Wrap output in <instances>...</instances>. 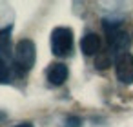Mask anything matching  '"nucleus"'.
<instances>
[{
	"label": "nucleus",
	"instance_id": "6e6552de",
	"mask_svg": "<svg viewBox=\"0 0 133 127\" xmlns=\"http://www.w3.org/2000/svg\"><path fill=\"white\" fill-rule=\"evenodd\" d=\"M9 82V65L4 58H0V84Z\"/></svg>",
	"mask_w": 133,
	"mask_h": 127
},
{
	"label": "nucleus",
	"instance_id": "7ed1b4c3",
	"mask_svg": "<svg viewBox=\"0 0 133 127\" xmlns=\"http://www.w3.org/2000/svg\"><path fill=\"white\" fill-rule=\"evenodd\" d=\"M117 78L122 84H133V56L129 53H124L115 60Z\"/></svg>",
	"mask_w": 133,
	"mask_h": 127
},
{
	"label": "nucleus",
	"instance_id": "f257e3e1",
	"mask_svg": "<svg viewBox=\"0 0 133 127\" xmlns=\"http://www.w3.org/2000/svg\"><path fill=\"white\" fill-rule=\"evenodd\" d=\"M35 58H37V49H35V44L28 38L20 40L15 47V55H13V60H15V65L22 71V73H28L33 65H35Z\"/></svg>",
	"mask_w": 133,
	"mask_h": 127
},
{
	"label": "nucleus",
	"instance_id": "0eeeda50",
	"mask_svg": "<svg viewBox=\"0 0 133 127\" xmlns=\"http://www.w3.org/2000/svg\"><path fill=\"white\" fill-rule=\"evenodd\" d=\"M111 65V55L109 53H100L95 60V67L97 69H108Z\"/></svg>",
	"mask_w": 133,
	"mask_h": 127
},
{
	"label": "nucleus",
	"instance_id": "39448f33",
	"mask_svg": "<svg viewBox=\"0 0 133 127\" xmlns=\"http://www.w3.org/2000/svg\"><path fill=\"white\" fill-rule=\"evenodd\" d=\"M48 80L53 85H62L68 80V67L64 64H53L48 69Z\"/></svg>",
	"mask_w": 133,
	"mask_h": 127
},
{
	"label": "nucleus",
	"instance_id": "f03ea898",
	"mask_svg": "<svg viewBox=\"0 0 133 127\" xmlns=\"http://www.w3.org/2000/svg\"><path fill=\"white\" fill-rule=\"evenodd\" d=\"M73 49V31L69 27H57L51 33V51L57 56H66Z\"/></svg>",
	"mask_w": 133,
	"mask_h": 127
},
{
	"label": "nucleus",
	"instance_id": "20e7f679",
	"mask_svg": "<svg viewBox=\"0 0 133 127\" xmlns=\"http://www.w3.org/2000/svg\"><path fill=\"white\" fill-rule=\"evenodd\" d=\"M80 49H82V53L88 55V56L97 55L98 49H100V36L95 35V33H88V35L82 38V42H80Z\"/></svg>",
	"mask_w": 133,
	"mask_h": 127
},
{
	"label": "nucleus",
	"instance_id": "1a4fd4ad",
	"mask_svg": "<svg viewBox=\"0 0 133 127\" xmlns=\"http://www.w3.org/2000/svg\"><path fill=\"white\" fill-rule=\"evenodd\" d=\"M80 125H82V120L77 116H71L66 120V127H80Z\"/></svg>",
	"mask_w": 133,
	"mask_h": 127
},
{
	"label": "nucleus",
	"instance_id": "9d476101",
	"mask_svg": "<svg viewBox=\"0 0 133 127\" xmlns=\"http://www.w3.org/2000/svg\"><path fill=\"white\" fill-rule=\"evenodd\" d=\"M15 127H33V123H29V122H24V123H18V125H15Z\"/></svg>",
	"mask_w": 133,
	"mask_h": 127
},
{
	"label": "nucleus",
	"instance_id": "423d86ee",
	"mask_svg": "<svg viewBox=\"0 0 133 127\" xmlns=\"http://www.w3.org/2000/svg\"><path fill=\"white\" fill-rule=\"evenodd\" d=\"M11 27H6L0 31V58H4L8 62V58L11 56Z\"/></svg>",
	"mask_w": 133,
	"mask_h": 127
}]
</instances>
